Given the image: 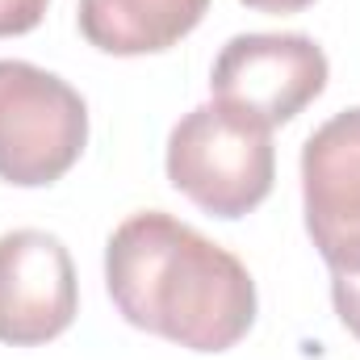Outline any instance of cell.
<instances>
[{"mask_svg":"<svg viewBox=\"0 0 360 360\" xmlns=\"http://www.w3.org/2000/svg\"><path fill=\"white\" fill-rule=\"evenodd\" d=\"M76 314L80 285L63 239L34 226L0 235V344H51L76 323Z\"/></svg>","mask_w":360,"mask_h":360,"instance_id":"5","label":"cell"},{"mask_svg":"<svg viewBox=\"0 0 360 360\" xmlns=\"http://www.w3.org/2000/svg\"><path fill=\"white\" fill-rule=\"evenodd\" d=\"M210 0H80V34L105 55H155L176 46Z\"/></svg>","mask_w":360,"mask_h":360,"instance_id":"7","label":"cell"},{"mask_svg":"<svg viewBox=\"0 0 360 360\" xmlns=\"http://www.w3.org/2000/svg\"><path fill=\"white\" fill-rule=\"evenodd\" d=\"M210 89L218 105L281 126L327 89V55L306 34H239L218 51Z\"/></svg>","mask_w":360,"mask_h":360,"instance_id":"4","label":"cell"},{"mask_svg":"<svg viewBox=\"0 0 360 360\" xmlns=\"http://www.w3.org/2000/svg\"><path fill=\"white\" fill-rule=\"evenodd\" d=\"M331 297H335V314H340V323L360 340V269L331 272Z\"/></svg>","mask_w":360,"mask_h":360,"instance_id":"8","label":"cell"},{"mask_svg":"<svg viewBox=\"0 0 360 360\" xmlns=\"http://www.w3.org/2000/svg\"><path fill=\"white\" fill-rule=\"evenodd\" d=\"M117 314L188 352H226L256 323V281L243 260L164 210L130 214L105 248Z\"/></svg>","mask_w":360,"mask_h":360,"instance_id":"1","label":"cell"},{"mask_svg":"<svg viewBox=\"0 0 360 360\" xmlns=\"http://www.w3.org/2000/svg\"><path fill=\"white\" fill-rule=\"evenodd\" d=\"M89 143L84 96L46 68L0 59V180L42 188L68 176Z\"/></svg>","mask_w":360,"mask_h":360,"instance_id":"3","label":"cell"},{"mask_svg":"<svg viewBox=\"0 0 360 360\" xmlns=\"http://www.w3.org/2000/svg\"><path fill=\"white\" fill-rule=\"evenodd\" d=\"M168 180L214 218L252 214L276 180L272 126L218 101L188 109L168 134Z\"/></svg>","mask_w":360,"mask_h":360,"instance_id":"2","label":"cell"},{"mask_svg":"<svg viewBox=\"0 0 360 360\" xmlns=\"http://www.w3.org/2000/svg\"><path fill=\"white\" fill-rule=\"evenodd\" d=\"M243 4L256 8V13H297V8H306L314 0H243Z\"/></svg>","mask_w":360,"mask_h":360,"instance_id":"10","label":"cell"},{"mask_svg":"<svg viewBox=\"0 0 360 360\" xmlns=\"http://www.w3.org/2000/svg\"><path fill=\"white\" fill-rule=\"evenodd\" d=\"M51 0H0V38H13V34H30L42 13H46Z\"/></svg>","mask_w":360,"mask_h":360,"instance_id":"9","label":"cell"},{"mask_svg":"<svg viewBox=\"0 0 360 360\" xmlns=\"http://www.w3.org/2000/svg\"><path fill=\"white\" fill-rule=\"evenodd\" d=\"M306 231L331 272L360 269V105L323 122L302 147Z\"/></svg>","mask_w":360,"mask_h":360,"instance_id":"6","label":"cell"}]
</instances>
